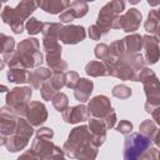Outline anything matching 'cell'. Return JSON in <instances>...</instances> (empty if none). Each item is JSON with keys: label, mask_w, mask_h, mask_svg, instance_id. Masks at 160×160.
Returning a JSON list of instances; mask_svg holds the SVG:
<instances>
[{"label": "cell", "mask_w": 160, "mask_h": 160, "mask_svg": "<svg viewBox=\"0 0 160 160\" xmlns=\"http://www.w3.org/2000/svg\"><path fill=\"white\" fill-rule=\"evenodd\" d=\"M99 146L95 144L94 136L89 126L81 125L71 130L68 141L64 144V151L70 158L76 159H95Z\"/></svg>", "instance_id": "1"}, {"label": "cell", "mask_w": 160, "mask_h": 160, "mask_svg": "<svg viewBox=\"0 0 160 160\" xmlns=\"http://www.w3.org/2000/svg\"><path fill=\"white\" fill-rule=\"evenodd\" d=\"M18 56L20 59L21 66L26 69L36 68L42 62V54L39 51V41L34 38L24 39L18 44Z\"/></svg>", "instance_id": "2"}, {"label": "cell", "mask_w": 160, "mask_h": 160, "mask_svg": "<svg viewBox=\"0 0 160 160\" xmlns=\"http://www.w3.org/2000/svg\"><path fill=\"white\" fill-rule=\"evenodd\" d=\"M125 9V0H111L99 12L96 25L100 28L102 34H106L110 29H114V24L119 15Z\"/></svg>", "instance_id": "3"}, {"label": "cell", "mask_w": 160, "mask_h": 160, "mask_svg": "<svg viewBox=\"0 0 160 160\" xmlns=\"http://www.w3.org/2000/svg\"><path fill=\"white\" fill-rule=\"evenodd\" d=\"M151 146V139L144 136L140 132L126 136L124 144V158L126 160L141 159L144 152Z\"/></svg>", "instance_id": "4"}, {"label": "cell", "mask_w": 160, "mask_h": 160, "mask_svg": "<svg viewBox=\"0 0 160 160\" xmlns=\"http://www.w3.org/2000/svg\"><path fill=\"white\" fill-rule=\"evenodd\" d=\"M32 95V90L30 86L24 88H14L9 91L6 96V104L14 110L18 116H22L26 114L30 98Z\"/></svg>", "instance_id": "5"}, {"label": "cell", "mask_w": 160, "mask_h": 160, "mask_svg": "<svg viewBox=\"0 0 160 160\" xmlns=\"http://www.w3.org/2000/svg\"><path fill=\"white\" fill-rule=\"evenodd\" d=\"M31 151L36 156V159H56V158H64V151L58 148L54 142H51L48 139L36 138L32 141Z\"/></svg>", "instance_id": "6"}, {"label": "cell", "mask_w": 160, "mask_h": 160, "mask_svg": "<svg viewBox=\"0 0 160 160\" xmlns=\"http://www.w3.org/2000/svg\"><path fill=\"white\" fill-rule=\"evenodd\" d=\"M142 84L146 95L145 110L148 112H151L156 106H160V82L156 75H154L150 79L145 80Z\"/></svg>", "instance_id": "7"}, {"label": "cell", "mask_w": 160, "mask_h": 160, "mask_svg": "<svg viewBox=\"0 0 160 160\" xmlns=\"http://www.w3.org/2000/svg\"><path fill=\"white\" fill-rule=\"evenodd\" d=\"M141 22V12L138 9H130L124 15H119L114 24V29H121L125 32H134Z\"/></svg>", "instance_id": "8"}, {"label": "cell", "mask_w": 160, "mask_h": 160, "mask_svg": "<svg viewBox=\"0 0 160 160\" xmlns=\"http://www.w3.org/2000/svg\"><path fill=\"white\" fill-rule=\"evenodd\" d=\"M25 116H26V120L32 126H40L42 122L46 121L48 111H46V108H45V105L42 102H40V101H30Z\"/></svg>", "instance_id": "9"}, {"label": "cell", "mask_w": 160, "mask_h": 160, "mask_svg": "<svg viewBox=\"0 0 160 160\" xmlns=\"http://www.w3.org/2000/svg\"><path fill=\"white\" fill-rule=\"evenodd\" d=\"M16 114L14 110L8 105L1 109V115H0V130H1V136H9L12 135L16 130L18 125V119Z\"/></svg>", "instance_id": "10"}, {"label": "cell", "mask_w": 160, "mask_h": 160, "mask_svg": "<svg viewBox=\"0 0 160 160\" xmlns=\"http://www.w3.org/2000/svg\"><path fill=\"white\" fill-rule=\"evenodd\" d=\"M86 36L85 29L81 25H68L62 26L59 40H61L64 44H78L82 41Z\"/></svg>", "instance_id": "11"}, {"label": "cell", "mask_w": 160, "mask_h": 160, "mask_svg": "<svg viewBox=\"0 0 160 160\" xmlns=\"http://www.w3.org/2000/svg\"><path fill=\"white\" fill-rule=\"evenodd\" d=\"M88 4L84 0H75L72 1L68 9H65L60 14V21L64 22H70L78 18H82L88 12Z\"/></svg>", "instance_id": "12"}, {"label": "cell", "mask_w": 160, "mask_h": 160, "mask_svg": "<svg viewBox=\"0 0 160 160\" xmlns=\"http://www.w3.org/2000/svg\"><path fill=\"white\" fill-rule=\"evenodd\" d=\"M88 108L90 110V114L94 118H99V119H104L106 116V114L112 110L110 100L105 95H98V96L92 98L89 101Z\"/></svg>", "instance_id": "13"}, {"label": "cell", "mask_w": 160, "mask_h": 160, "mask_svg": "<svg viewBox=\"0 0 160 160\" xmlns=\"http://www.w3.org/2000/svg\"><path fill=\"white\" fill-rule=\"evenodd\" d=\"M62 119L69 124H76L80 121H86L90 119V110L85 105H76L72 108H66L62 111Z\"/></svg>", "instance_id": "14"}, {"label": "cell", "mask_w": 160, "mask_h": 160, "mask_svg": "<svg viewBox=\"0 0 160 160\" xmlns=\"http://www.w3.org/2000/svg\"><path fill=\"white\" fill-rule=\"evenodd\" d=\"M144 38V49H145V61L149 64H155L160 58V49H159V41L151 36L145 35Z\"/></svg>", "instance_id": "15"}, {"label": "cell", "mask_w": 160, "mask_h": 160, "mask_svg": "<svg viewBox=\"0 0 160 160\" xmlns=\"http://www.w3.org/2000/svg\"><path fill=\"white\" fill-rule=\"evenodd\" d=\"M106 129L108 128H106L102 119L94 118V119L89 120V130L91 131L94 140H95V144L98 146L104 144V141L106 139Z\"/></svg>", "instance_id": "16"}, {"label": "cell", "mask_w": 160, "mask_h": 160, "mask_svg": "<svg viewBox=\"0 0 160 160\" xmlns=\"http://www.w3.org/2000/svg\"><path fill=\"white\" fill-rule=\"evenodd\" d=\"M1 19L5 24H9L11 30L15 32V34H20L24 29V22L18 18L16 12H15V9H11L9 6H5L2 12H1Z\"/></svg>", "instance_id": "17"}, {"label": "cell", "mask_w": 160, "mask_h": 160, "mask_svg": "<svg viewBox=\"0 0 160 160\" xmlns=\"http://www.w3.org/2000/svg\"><path fill=\"white\" fill-rule=\"evenodd\" d=\"M46 62L54 72H64L68 70V64L61 60V48L46 52Z\"/></svg>", "instance_id": "18"}, {"label": "cell", "mask_w": 160, "mask_h": 160, "mask_svg": "<svg viewBox=\"0 0 160 160\" xmlns=\"http://www.w3.org/2000/svg\"><path fill=\"white\" fill-rule=\"evenodd\" d=\"M92 88H94V84L91 80H88V79H84V78H80L79 82L76 84L75 89H74V95H75V99L79 100L80 102H85L89 100L91 92H92Z\"/></svg>", "instance_id": "19"}, {"label": "cell", "mask_w": 160, "mask_h": 160, "mask_svg": "<svg viewBox=\"0 0 160 160\" xmlns=\"http://www.w3.org/2000/svg\"><path fill=\"white\" fill-rule=\"evenodd\" d=\"M28 142H29V139L20 136L18 134H12L9 136H1V144L6 146V149L11 152L22 150L28 145Z\"/></svg>", "instance_id": "20"}, {"label": "cell", "mask_w": 160, "mask_h": 160, "mask_svg": "<svg viewBox=\"0 0 160 160\" xmlns=\"http://www.w3.org/2000/svg\"><path fill=\"white\" fill-rule=\"evenodd\" d=\"M38 6H39V0H21L19 5L15 8V12L21 21L29 20V16L34 12V10Z\"/></svg>", "instance_id": "21"}, {"label": "cell", "mask_w": 160, "mask_h": 160, "mask_svg": "<svg viewBox=\"0 0 160 160\" xmlns=\"http://www.w3.org/2000/svg\"><path fill=\"white\" fill-rule=\"evenodd\" d=\"M50 78H51L50 70H48L46 68H38L36 70H34L32 72H30L28 82L31 84L32 88L40 89L41 85H42L46 80H49Z\"/></svg>", "instance_id": "22"}, {"label": "cell", "mask_w": 160, "mask_h": 160, "mask_svg": "<svg viewBox=\"0 0 160 160\" xmlns=\"http://www.w3.org/2000/svg\"><path fill=\"white\" fill-rule=\"evenodd\" d=\"M124 46L128 54H135L141 50L144 46V38L139 34H130L129 36H125L122 39Z\"/></svg>", "instance_id": "23"}, {"label": "cell", "mask_w": 160, "mask_h": 160, "mask_svg": "<svg viewBox=\"0 0 160 160\" xmlns=\"http://www.w3.org/2000/svg\"><path fill=\"white\" fill-rule=\"evenodd\" d=\"M39 6L49 14H61L69 8L64 0H39Z\"/></svg>", "instance_id": "24"}, {"label": "cell", "mask_w": 160, "mask_h": 160, "mask_svg": "<svg viewBox=\"0 0 160 160\" xmlns=\"http://www.w3.org/2000/svg\"><path fill=\"white\" fill-rule=\"evenodd\" d=\"M29 75H30V71H28V69L26 68H22V66L10 68L9 71H8V79H9V81L10 82H16V84L28 82Z\"/></svg>", "instance_id": "25"}, {"label": "cell", "mask_w": 160, "mask_h": 160, "mask_svg": "<svg viewBox=\"0 0 160 160\" xmlns=\"http://www.w3.org/2000/svg\"><path fill=\"white\" fill-rule=\"evenodd\" d=\"M61 29H62V25L60 22H44L41 32H42L44 38L59 40V35H60Z\"/></svg>", "instance_id": "26"}, {"label": "cell", "mask_w": 160, "mask_h": 160, "mask_svg": "<svg viewBox=\"0 0 160 160\" xmlns=\"http://www.w3.org/2000/svg\"><path fill=\"white\" fill-rule=\"evenodd\" d=\"M85 71L88 75L98 78V76H104L108 75L106 71V66L102 61H90L86 66H85Z\"/></svg>", "instance_id": "27"}, {"label": "cell", "mask_w": 160, "mask_h": 160, "mask_svg": "<svg viewBox=\"0 0 160 160\" xmlns=\"http://www.w3.org/2000/svg\"><path fill=\"white\" fill-rule=\"evenodd\" d=\"M159 24H160V21H159V16H158L156 10H151V11L149 12V15H148V19H146L145 24H144L145 30H146L148 32H150V34H154L155 30L158 29Z\"/></svg>", "instance_id": "28"}, {"label": "cell", "mask_w": 160, "mask_h": 160, "mask_svg": "<svg viewBox=\"0 0 160 160\" xmlns=\"http://www.w3.org/2000/svg\"><path fill=\"white\" fill-rule=\"evenodd\" d=\"M139 130H140V134H142L144 136H146V138L152 140V136L156 132V125H155V122L152 120H144L140 124Z\"/></svg>", "instance_id": "29"}, {"label": "cell", "mask_w": 160, "mask_h": 160, "mask_svg": "<svg viewBox=\"0 0 160 160\" xmlns=\"http://www.w3.org/2000/svg\"><path fill=\"white\" fill-rule=\"evenodd\" d=\"M52 105H54V108L58 111H61L62 112L68 108V105H69L68 96L64 92H56L55 96L52 98Z\"/></svg>", "instance_id": "30"}, {"label": "cell", "mask_w": 160, "mask_h": 160, "mask_svg": "<svg viewBox=\"0 0 160 160\" xmlns=\"http://www.w3.org/2000/svg\"><path fill=\"white\" fill-rule=\"evenodd\" d=\"M56 91L58 90L51 85V82L49 80H46L41 85V88H40V94H41V96H42L44 100H52V98L55 96Z\"/></svg>", "instance_id": "31"}, {"label": "cell", "mask_w": 160, "mask_h": 160, "mask_svg": "<svg viewBox=\"0 0 160 160\" xmlns=\"http://www.w3.org/2000/svg\"><path fill=\"white\" fill-rule=\"evenodd\" d=\"M26 30H28V32L30 34V35H36V34H39L40 31H42V26H44V24L41 22V21H39L38 19H35V18H30L29 20H28V22H26Z\"/></svg>", "instance_id": "32"}, {"label": "cell", "mask_w": 160, "mask_h": 160, "mask_svg": "<svg viewBox=\"0 0 160 160\" xmlns=\"http://www.w3.org/2000/svg\"><path fill=\"white\" fill-rule=\"evenodd\" d=\"M111 94L115 98H119V99H128L131 95V89L128 88L126 85H116V86L112 88Z\"/></svg>", "instance_id": "33"}, {"label": "cell", "mask_w": 160, "mask_h": 160, "mask_svg": "<svg viewBox=\"0 0 160 160\" xmlns=\"http://www.w3.org/2000/svg\"><path fill=\"white\" fill-rule=\"evenodd\" d=\"M0 39H1V52H2V54H8V52L14 51L15 41H14V39H12V38L6 36V35L1 34Z\"/></svg>", "instance_id": "34"}, {"label": "cell", "mask_w": 160, "mask_h": 160, "mask_svg": "<svg viewBox=\"0 0 160 160\" xmlns=\"http://www.w3.org/2000/svg\"><path fill=\"white\" fill-rule=\"evenodd\" d=\"M49 81L56 90H61L65 86V74L64 72H54L51 75V78L49 79Z\"/></svg>", "instance_id": "35"}, {"label": "cell", "mask_w": 160, "mask_h": 160, "mask_svg": "<svg viewBox=\"0 0 160 160\" xmlns=\"http://www.w3.org/2000/svg\"><path fill=\"white\" fill-rule=\"evenodd\" d=\"M79 80H80V76L78 72H75V71H66L65 72V86H68L70 89H75Z\"/></svg>", "instance_id": "36"}, {"label": "cell", "mask_w": 160, "mask_h": 160, "mask_svg": "<svg viewBox=\"0 0 160 160\" xmlns=\"http://www.w3.org/2000/svg\"><path fill=\"white\" fill-rule=\"evenodd\" d=\"M95 56L100 60H105L109 56V46L106 44H99L95 46Z\"/></svg>", "instance_id": "37"}, {"label": "cell", "mask_w": 160, "mask_h": 160, "mask_svg": "<svg viewBox=\"0 0 160 160\" xmlns=\"http://www.w3.org/2000/svg\"><path fill=\"white\" fill-rule=\"evenodd\" d=\"M116 130H118L120 134L128 135V134H130L131 130H132V124H131L130 121H128V120H121V121L118 124Z\"/></svg>", "instance_id": "38"}, {"label": "cell", "mask_w": 160, "mask_h": 160, "mask_svg": "<svg viewBox=\"0 0 160 160\" xmlns=\"http://www.w3.org/2000/svg\"><path fill=\"white\" fill-rule=\"evenodd\" d=\"M154 75H155V72H154L151 69H149V68H142V69H140V72H138V81L144 82L145 80L150 79V78L154 76Z\"/></svg>", "instance_id": "39"}, {"label": "cell", "mask_w": 160, "mask_h": 160, "mask_svg": "<svg viewBox=\"0 0 160 160\" xmlns=\"http://www.w3.org/2000/svg\"><path fill=\"white\" fill-rule=\"evenodd\" d=\"M102 120H104V122H105V125H106V128H108V129L114 128V126H115V124H116V114H115V111H114V110H111L110 112H108V114H106V116H105Z\"/></svg>", "instance_id": "40"}, {"label": "cell", "mask_w": 160, "mask_h": 160, "mask_svg": "<svg viewBox=\"0 0 160 160\" xmlns=\"http://www.w3.org/2000/svg\"><path fill=\"white\" fill-rule=\"evenodd\" d=\"M52 136H54V131L50 128H40L36 132V138H41V139L51 140Z\"/></svg>", "instance_id": "41"}, {"label": "cell", "mask_w": 160, "mask_h": 160, "mask_svg": "<svg viewBox=\"0 0 160 160\" xmlns=\"http://www.w3.org/2000/svg\"><path fill=\"white\" fill-rule=\"evenodd\" d=\"M102 35V31L100 30V28L98 25H91L89 28V36L92 39V40H99Z\"/></svg>", "instance_id": "42"}, {"label": "cell", "mask_w": 160, "mask_h": 160, "mask_svg": "<svg viewBox=\"0 0 160 160\" xmlns=\"http://www.w3.org/2000/svg\"><path fill=\"white\" fill-rule=\"evenodd\" d=\"M158 150L155 149V148H149L145 152H144V155L141 156V159H158Z\"/></svg>", "instance_id": "43"}, {"label": "cell", "mask_w": 160, "mask_h": 160, "mask_svg": "<svg viewBox=\"0 0 160 160\" xmlns=\"http://www.w3.org/2000/svg\"><path fill=\"white\" fill-rule=\"evenodd\" d=\"M151 115H152V120H155V122L160 126V106H156L151 111Z\"/></svg>", "instance_id": "44"}, {"label": "cell", "mask_w": 160, "mask_h": 160, "mask_svg": "<svg viewBox=\"0 0 160 160\" xmlns=\"http://www.w3.org/2000/svg\"><path fill=\"white\" fill-rule=\"evenodd\" d=\"M152 141L155 142V145H158V146H160V130H156V132H155V135L152 136Z\"/></svg>", "instance_id": "45"}, {"label": "cell", "mask_w": 160, "mask_h": 160, "mask_svg": "<svg viewBox=\"0 0 160 160\" xmlns=\"http://www.w3.org/2000/svg\"><path fill=\"white\" fill-rule=\"evenodd\" d=\"M152 36H154V38H155V39H156V40H158V41L160 42V24H159L158 29L155 30V32L152 34Z\"/></svg>", "instance_id": "46"}, {"label": "cell", "mask_w": 160, "mask_h": 160, "mask_svg": "<svg viewBox=\"0 0 160 160\" xmlns=\"http://www.w3.org/2000/svg\"><path fill=\"white\" fill-rule=\"evenodd\" d=\"M148 4L150 5V6H158V5H160V0H148Z\"/></svg>", "instance_id": "47"}, {"label": "cell", "mask_w": 160, "mask_h": 160, "mask_svg": "<svg viewBox=\"0 0 160 160\" xmlns=\"http://www.w3.org/2000/svg\"><path fill=\"white\" fill-rule=\"evenodd\" d=\"M139 1H140V0H129V2H130V4H138Z\"/></svg>", "instance_id": "48"}, {"label": "cell", "mask_w": 160, "mask_h": 160, "mask_svg": "<svg viewBox=\"0 0 160 160\" xmlns=\"http://www.w3.org/2000/svg\"><path fill=\"white\" fill-rule=\"evenodd\" d=\"M156 12H158V16H159V21H160V9H159V10H156Z\"/></svg>", "instance_id": "49"}, {"label": "cell", "mask_w": 160, "mask_h": 160, "mask_svg": "<svg viewBox=\"0 0 160 160\" xmlns=\"http://www.w3.org/2000/svg\"><path fill=\"white\" fill-rule=\"evenodd\" d=\"M158 159H160V152H159V154H158Z\"/></svg>", "instance_id": "50"}, {"label": "cell", "mask_w": 160, "mask_h": 160, "mask_svg": "<svg viewBox=\"0 0 160 160\" xmlns=\"http://www.w3.org/2000/svg\"><path fill=\"white\" fill-rule=\"evenodd\" d=\"M84 1H94V0H84Z\"/></svg>", "instance_id": "51"}, {"label": "cell", "mask_w": 160, "mask_h": 160, "mask_svg": "<svg viewBox=\"0 0 160 160\" xmlns=\"http://www.w3.org/2000/svg\"><path fill=\"white\" fill-rule=\"evenodd\" d=\"M1 1H2V2H5V1H8V0H1Z\"/></svg>", "instance_id": "52"}]
</instances>
